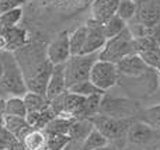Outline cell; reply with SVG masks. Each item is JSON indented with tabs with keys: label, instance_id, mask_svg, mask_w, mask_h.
<instances>
[{
	"label": "cell",
	"instance_id": "6da1fadb",
	"mask_svg": "<svg viewBox=\"0 0 160 150\" xmlns=\"http://www.w3.org/2000/svg\"><path fill=\"white\" fill-rule=\"evenodd\" d=\"M3 62H4V72L0 79V91L13 95H24L27 93V87L17 59L11 52L3 51Z\"/></svg>",
	"mask_w": 160,
	"mask_h": 150
},
{
	"label": "cell",
	"instance_id": "7a4b0ae2",
	"mask_svg": "<svg viewBox=\"0 0 160 150\" xmlns=\"http://www.w3.org/2000/svg\"><path fill=\"white\" fill-rule=\"evenodd\" d=\"M131 53H135L133 52V38L127 27L118 35L107 39L102 49L98 52V59L112 62L117 65L121 59H124Z\"/></svg>",
	"mask_w": 160,
	"mask_h": 150
},
{
	"label": "cell",
	"instance_id": "3957f363",
	"mask_svg": "<svg viewBox=\"0 0 160 150\" xmlns=\"http://www.w3.org/2000/svg\"><path fill=\"white\" fill-rule=\"evenodd\" d=\"M97 59H98V52L88 55H72L65 62L66 90L79 81L90 79V70Z\"/></svg>",
	"mask_w": 160,
	"mask_h": 150
},
{
	"label": "cell",
	"instance_id": "277c9868",
	"mask_svg": "<svg viewBox=\"0 0 160 150\" xmlns=\"http://www.w3.org/2000/svg\"><path fill=\"white\" fill-rule=\"evenodd\" d=\"M94 128L98 129L105 138L108 143L110 142H119L122 139H127L128 129L131 126L129 118H112L105 115L97 114L90 118Z\"/></svg>",
	"mask_w": 160,
	"mask_h": 150
},
{
	"label": "cell",
	"instance_id": "5b68a950",
	"mask_svg": "<svg viewBox=\"0 0 160 150\" xmlns=\"http://www.w3.org/2000/svg\"><path fill=\"white\" fill-rule=\"evenodd\" d=\"M118 79H119V72L115 63L97 59L90 70V79L88 80L97 89H100L101 91L105 93L107 90H110L111 87H114L118 83Z\"/></svg>",
	"mask_w": 160,
	"mask_h": 150
},
{
	"label": "cell",
	"instance_id": "8992f818",
	"mask_svg": "<svg viewBox=\"0 0 160 150\" xmlns=\"http://www.w3.org/2000/svg\"><path fill=\"white\" fill-rule=\"evenodd\" d=\"M159 132L158 128H153L149 123L143 122H133L131 123L129 129H128L127 139L132 145L141 146V148H150V146H156L159 142Z\"/></svg>",
	"mask_w": 160,
	"mask_h": 150
},
{
	"label": "cell",
	"instance_id": "52a82bcc",
	"mask_svg": "<svg viewBox=\"0 0 160 150\" xmlns=\"http://www.w3.org/2000/svg\"><path fill=\"white\" fill-rule=\"evenodd\" d=\"M86 41L84 46L82 49L80 55H88V53H96L102 49V46L107 42V36L104 34V24L94 18H90L86 22Z\"/></svg>",
	"mask_w": 160,
	"mask_h": 150
},
{
	"label": "cell",
	"instance_id": "ba28073f",
	"mask_svg": "<svg viewBox=\"0 0 160 150\" xmlns=\"http://www.w3.org/2000/svg\"><path fill=\"white\" fill-rule=\"evenodd\" d=\"M135 112V105L132 101L125 98H112L102 95L100 103L98 114L112 118H129Z\"/></svg>",
	"mask_w": 160,
	"mask_h": 150
},
{
	"label": "cell",
	"instance_id": "9c48e42d",
	"mask_svg": "<svg viewBox=\"0 0 160 150\" xmlns=\"http://www.w3.org/2000/svg\"><path fill=\"white\" fill-rule=\"evenodd\" d=\"M70 56L69 34L68 31H62L47 46V58L52 65H61L65 63Z\"/></svg>",
	"mask_w": 160,
	"mask_h": 150
},
{
	"label": "cell",
	"instance_id": "30bf717a",
	"mask_svg": "<svg viewBox=\"0 0 160 150\" xmlns=\"http://www.w3.org/2000/svg\"><path fill=\"white\" fill-rule=\"evenodd\" d=\"M119 75L128 76V77H139V76L146 75L150 70V67L143 62V59L138 53H131L125 56L124 59L117 63Z\"/></svg>",
	"mask_w": 160,
	"mask_h": 150
},
{
	"label": "cell",
	"instance_id": "8fae6325",
	"mask_svg": "<svg viewBox=\"0 0 160 150\" xmlns=\"http://www.w3.org/2000/svg\"><path fill=\"white\" fill-rule=\"evenodd\" d=\"M63 91H66V77H65V63L53 65L51 72L49 80L47 84L45 95L48 100H53L55 97L61 95Z\"/></svg>",
	"mask_w": 160,
	"mask_h": 150
},
{
	"label": "cell",
	"instance_id": "7c38bea8",
	"mask_svg": "<svg viewBox=\"0 0 160 150\" xmlns=\"http://www.w3.org/2000/svg\"><path fill=\"white\" fill-rule=\"evenodd\" d=\"M133 18H135V21L148 25V27L158 24L160 22V6L155 2H150V0H143L136 7V13Z\"/></svg>",
	"mask_w": 160,
	"mask_h": 150
},
{
	"label": "cell",
	"instance_id": "4fadbf2b",
	"mask_svg": "<svg viewBox=\"0 0 160 150\" xmlns=\"http://www.w3.org/2000/svg\"><path fill=\"white\" fill-rule=\"evenodd\" d=\"M121 0H94L91 3V18L104 24L107 20L117 14Z\"/></svg>",
	"mask_w": 160,
	"mask_h": 150
},
{
	"label": "cell",
	"instance_id": "5bb4252c",
	"mask_svg": "<svg viewBox=\"0 0 160 150\" xmlns=\"http://www.w3.org/2000/svg\"><path fill=\"white\" fill-rule=\"evenodd\" d=\"M20 143L25 150H45L47 149V135L41 129L32 128Z\"/></svg>",
	"mask_w": 160,
	"mask_h": 150
},
{
	"label": "cell",
	"instance_id": "9a60e30c",
	"mask_svg": "<svg viewBox=\"0 0 160 150\" xmlns=\"http://www.w3.org/2000/svg\"><path fill=\"white\" fill-rule=\"evenodd\" d=\"M94 128L93 122L90 121V118H83V119H73L72 125L69 128L68 135L70 136L72 142L75 143H80L88 133L90 131Z\"/></svg>",
	"mask_w": 160,
	"mask_h": 150
},
{
	"label": "cell",
	"instance_id": "2e32d148",
	"mask_svg": "<svg viewBox=\"0 0 160 150\" xmlns=\"http://www.w3.org/2000/svg\"><path fill=\"white\" fill-rule=\"evenodd\" d=\"M22 100H24L25 108H27V114L28 112H39L49 108V100L47 98L45 94L27 91L22 95Z\"/></svg>",
	"mask_w": 160,
	"mask_h": 150
},
{
	"label": "cell",
	"instance_id": "e0dca14e",
	"mask_svg": "<svg viewBox=\"0 0 160 150\" xmlns=\"http://www.w3.org/2000/svg\"><path fill=\"white\" fill-rule=\"evenodd\" d=\"M108 140L98 129L93 128L90 131V133L79 143V149L78 150H97L102 146H107Z\"/></svg>",
	"mask_w": 160,
	"mask_h": 150
},
{
	"label": "cell",
	"instance_id": "ac0fdd59",
	"mask_svg": "<svg viewBox=\"0 0 160 150\" xmlns=\"http://www.w3.org/2000/svg\"><path fill=\"white\" fill-rule=\"evenodd\" d=\"M53 117H56V115H55V112L52 111V108L49 107V108L44 109V111H39V112H28L25 119H27L28 125H30L31 128L41 129L42 131Z\"/></svg>",
	"mask_w": 160,
	"mask_h": 150
},
{
	"label": "cell",
	"instance_id": "d6986e66",
	"mask_svg": "<svg viewBox=\"0 0 160 150\" xmlns=\"http://www.w3.org/2000/svg\"><path fill=\"white\" fill-rule=\"evenodd\" d=\"M3 115H14V117H27V108L22 97L11 95L7 100H4V108Z\"/></svg>",
	"mask_w": 160,
	"mask_h": 150
},
{
	"label": "cell",
	"instance_id": "ffe728a7",
	"mask_svg": "<svg viewBox=\"0 0 160 150\" xmlns=\"http://www.w3.org/2000/svg\"><path fill=\"white\" fill-rule=\"evenodd\" d=\"M104 94H94V95H88V97H86L84 104H83V108H82V111H80L78 119L91 118V117H94V115L98 114L100 103H101V98H102V95Z\"/></svg>",
	"mask_w": 160,
	"mask_h": 150
},
{
	"label": "cell",
	"instance_id": "44dd1931",
	"mask_svg": "<svg viewBox=\"0 0 160 150\" xmlns=\"http://www.w3.org/2000/svg\"><path fill=\"white\" fill-rule=\"evenodd\" d=\"M72 122H73V119L58 117V115H56V117H53L52 119L48 122V125L45 126L42 131H44L45 133H65V135H68Z\"/></svg>",
	"mask_w": 160,
	"mask_h": 150
},
{
	"label": "cell",
	"instance_id": "7402d4cb",
	"mask_svg": "<svg viewBox=\"0 0 160 150\" xmlns=\"http://www.w3.org/2000/svg\"><path fill=\"white\" fill-rule=\"evenodd\" d=\"M86 31H87V27L82 25L78 30L73 31V34L69 35L70 55H80L82 53V49L84 46V41H86Z\"/></svg>",
	"mask_w": 160,
	"mask_h": 150
},
{
	"label": "cell",
	"instance_id": "603a6c76",
	"mask_svg": "<svg viewBox=\"0 0 160 150\" xmlns=\"http://www.w3.org/2000/svg\"><path fill=\"white\" fill-rule=\"evenodd\" d=\"M47 135V150H65L72 143L69 135L65 133H45Z\"/></svg>",
	"mask_w": 160,
	"mask_h": 150
},
{
	"label": "cell",
	"instance_id": "cb8c5ba5",
	"mask_svg": "<svg viewBox=\"0 0 160 150\" xmlns=\"http://www.w3.org/2000/svg\"><path fill=\"white\" fill-rule=\"evenodd\" d=\"M125 28H127V21H124V20L119 16H117V14L104 22V34H105V36H107V39L118 35Z\"/></svg>",
	"mask_w": 160,
	"mask_h": 150
},
{
	"label": "cell",
	"instance_id": "d4e9b609",
	"mask_svg": "<svg viewBox=\"0 0 160 150\" xmlns=\"http://www.w3.org/2000/svg\"><path fill=\"white\" fill-rule=\"evenodd\" d=\"M69 91L75 93V94L83 95V97H88V95H94V94H104V91H101L100 89H97L90 80H83L79 83L73 84L72 87H69Z\"/></svg>",
	"mask_w": 160,
	"mask_h": 150
},
{
	"label": "cell",
	"instance_id": "484cf974",
	"mask_svg": "<svg viewBox=\"0 0 160 150\" xmlns=\"http://www.w3.org/2000/svg\"><path fill=\"white\" fill-rule=\"evenodd\" d=\"M21 17H22L21 7L6 10V11H3V13H0V25H2L3 28L14 27V25H17V22L21 20Z\"/></svg>",
	"mask_w": 160,
	"mask_h": 150
},
{
	"label": "cell",
	"instance_id": "4316f807",
	"mask_svg": "<svg viewBox=\"0 0 160 150\" xmlns=\"http://www.w3.org/2000/svg\"><path fill=\"white\" fill-rule=\"evenodd\" d=\"M136 7H138V3L135 0H121L118 4V8H117V16H119L124 21L133 20Z\"/></svg>",
	"mask_w": 160,
	"mask_h": 150
},
{
	"label": "cell",
	"instance_id": "83f0119b",
	"mask_svg": "<svg viewBox=\"0 0 160 150\" xmlns=\"http://www.w3.org/2000/svg\"><path fill=\"white\" fill-rule=\"evenodd\" d=\"M143 62L153 70H159L160 72V48L156 46V48H152V49H148L145 52H141L139 53Z\"/></svg>",
	"mask_w": 160,
	"mask_h": 150
},
{
	"label": "cell",
	"instance_id": "f1b7e54d",
	"mask_svg": "<svg viewBox=\"0 0 160 150\" xmlns=\"http://www.w3.org/2000/svg\"><path fill=\"white\" fill-rule=\"evenodd\" d=\"M143 122L149 123L153 128L160 129V105L150 107L143 112Z\"/></svg>",
	"mask_w": 160,
	"mask_h": 150
},
{
	"label": "cell",
	"instance_id": "f546056e",
	"mask_svg": "<svg viewBox=\"0 0 160 150\" xmlns=\"http://www.w3.org/2000/svg\"><path fill=\"white\" fill-rule=\"evenodd\" d=\"M28 0H0V13L10 8H16V7H21V4H24Z\"/></svg>",
	"mask_w": 160,
	"mask_h": 150
},
{
	"label": "cell",
	"instance_id": "4dcf8cb0",
	"mask_svg": "<svg viewBox=\"0 0 160 150\" xmlns=\"http://www.w3.org/2000/svg\"><path fill=\"white\" fill-rule=\"evenodd\" d=\"M148 35L160 46V22H158L155 25H150L148 28Z\"/></svg>",
	"mask_w": 160,
	"mask_h": 150
},
{
	"label": "cell",
	"instance_id": "1f68e13d",
	"mask_svg": "<svg viewBox=\"0 0 160 150\" xmlns=\"http://www.w3.org/2000/svg\"><path fill=\"white\" fill-rule=\"evenodd\" d=\"M4 72V62H3V51H0V79Z\"/></svg>",
	"mask_w": 160,
	"mask_h": 150
},
{
	"label": "cell",
	"instance_id": "d6a6232c",
	"mask_svg": "<svg viewBox=\"0 0 160 150\" xmlns=\"http://www.w3.org/2000/svg\"><path fill=\"white\" fill-rule=\"evenodd\" d=\"M3 123H4V115L0 112V128H3Z\"/></svg>",
	"mask_w": 160,
	"mask_h": 150
},
{
	"label": "cell",
	"instance_id": "836d02e7",
	"mask_svg": "<svg viewBox=\"0 0 160 150\" xmlns=\"http://www.w3.org/2000/svg\"><path fill=\"white\" fill-rule=\"evenodd\" d=\"M97 150H114V148H111V146H102V148H100V149H97Z\"/></svg>",
	"mask_w": 160,
	"mask_h": 150
},
{
	"label": "cell",
	"instance_id": "e575fe53",
	"mask_svg": "<svg viewBox=\"0 0 160 150\" xmlns=\"http://www.w3.org/2000/svg\"><path fill=\"white\" fill-rule=\"evenodd\" d=\"M45 150H47V149H45Z\"/></svg>",
	"mask_w": 160,
	"mask_h": 150
},
{
	"label": "cell",
	"instance_id": "d590c367",
	"mask_svg": "<svg viewBox=\"0 0 160 150\" xmlns=\"http://www.w3.org/2000/svg\"><path fill=\"white\" fill-rule=\"evenodd\" d=\"M159 48H160V46H159Z\"/></svg>",
	"mask_w": 160,
	"mask_h": 150
}]
</instances>
